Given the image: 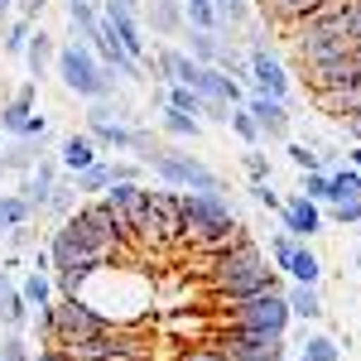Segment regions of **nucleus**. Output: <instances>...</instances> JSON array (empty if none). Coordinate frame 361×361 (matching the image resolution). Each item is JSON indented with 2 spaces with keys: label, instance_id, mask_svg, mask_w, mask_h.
I'll use <instances>...</instances> for the list:
<instances>
[{
  "label": "nucleus",
  "instance_id": "f257e3e1",
  "mask_svg": "<svg viewBox=\"0 0 361 361\" xmlns=\"http://www.w3.org/2000/svg\"><path fill=\"white\" fill-rule=\"evenodd\" d=\"M289 279L270 265V255L250 241V231H241L226 250L212 255V289L217 299L231 304V299H246V294H265V289H284Z\"/></svg>",
  "mask_w": 361,
  "mask_h": 361
},
{
  "label": "nucleus",
  "instance_id": "f03ea898",
  "mask_svg": "<svg viewBox=\"0 0 361 361\" xmlns=\"http://www.w3.org/2000/svg\"><path fill=\"white\" fill-rule=\"evenodd\" d=\"M54 78L63 82V92H73L82 106H87V102H102V97H116V92H121L116 68H106L102 58L92 54V44H87V39H68V44H58Z\"/></svg>",
  "mask_w": 361,
  "mask_h": 361
},
{
  "label": "nucleus",
  "instance_id": "7ed1b4c3",
  "mask_svg": "<svg viewBox=\"0 0 361 361\" xmlns=\"http://www.w3.org/2000/svg\"><path fill=\"white\" fill-rule=\"evenodd\" d=\"M178 212H183V236L193 246H207L226 231H236V207L226 193H193V188H178Z\"/></svg>",
  "mask_w": 361,
  "mask_h": 361
},
{
  "label": "nucleus",
  "instance_id": "20e7f679",
  "mask_svg": "<svg viewBox=\"0 0 361 361\" xmlns=\"http://www.w3.org/2000/svg\"><path fill=\"white\" fill-rule=\"evenodd\" d=\"M226 318H231L236 328H255V333H275V337H284L294 328V313L284 304V289H265V294L231 299V304H226Z\"/></svg>",
  "mask_w": 361,
  "mask_h": 361
},
{
  "label": "nucleus",
  "instance_id": "39448f33",
  "mask_svg": "<svg viewBox=\"0 0 361 361\" xmlns=\"http://www.w3.org/2000/svg\"><path fill=\"white\" fill-rule=\"evenodd\" d=\"M116 328L111 318L87 299H54V347H68V342H82V337H97Z\"/></svg>",
  "mask_w": 361,
  "mask_h": 361
},
{
  "label": "nucleus",
  "instance_id": "423d86ee",
  "mask_svg": "<svg viewBox=\"0 0 361 361\" xmlns=\"http://www.w3.org/2000/svg\"><path fill=\"white\" fill-rule=\"evenodd\" d=\"M246 63H250L246 92H260V97L289 102V92H294V78H289V68L279 63V54L270 49V44H260V49H246Z\"/></svg>",
  "mask_w": 361,
  "mask_h": 361
},
{
  "label": "nucleus",
  "instance_id": "0eeeda50",
  "mask_svg": "<svg viewBox=\"0 0 361 361\" xmlns=\"http://www.w3.org/2000/svg\"><path fill=\"white\" fill-rule=\"evenodd\" d=\"M58 178H63V164H58V149H44L39 154V164L29 169V173H20V183H15V193L29 202V212L34 217H44L49 212V197H54Z\"/></svg>",
  "mask_w": 361,
  "mask_h": 361
},
{
  "label": "nucleus",
  "instance_id": "6e6552de",
  "mask_svg": "<svg viewBox=\"0 0 361 361\" xmlns=\"http://www.w3.org/2000/svg\"><path fill=\"white\" fill-rule=\"evenodd\" d=\"M304 82H308V92H337V87H357V82H361V49H352V54H337V58H323V63H308V68H304Z\"/></svg>",
  "mask_w": 361,
  "mask_h": 361
},
{
  "label": "nucleus",
  "instance_id": "1a4fd4ad",
  "mask_svg": "<svg viewBox=\"0 0 361 361\" xmlns=\"http://www.w3.org/2000/svg\"><path fill=\"white\" fill-rule=\"evenodd\" d=\"M241 106L255 116V126H260V140H275V145H284V140H289V126H294V116H289V102H275V97L246 92V102H241Z\"/></svg>",
  "mask_w": 361,
  "mask_h": 361
},
{
  "label": "nucleus",
  "instance_id": "9d476101",
  "mask_svg": "<svg viewBox=\"0 0 361 361\" xmlns=\"http://www.w3.org/2000/svg\"><path fill=\"white\" fill-rule=\"evenodd\" d=\"M279 231H289L294 241H313L323 231V207L304 193H289L284 207H279Z\"/></svg>",
  "mask_w": 361,
  "mask_h": 361
},
{
  "label": "nucleus",
  "instance_id": "9b49d317",
  "mask_svg": "<svg viewBox=\"0 0 361 361\" xmlns=\"http://www.w3.org/2000/svg\"><path fill=\"white\" fill-rule=\"evenodd\" d=\"M149 226H154V241H178L183 236V212H178V188H149Z\"/></svg>",
  "mask_w": 361,
  "mask_h": 361
},
{
  "label": "nucleus",
  "instance_id": "f8f14e48",
  "mask_svg": "<svg viewBox=\"0 0 361 361\" xmlns=\"http://www.w3.org/2000/svg\"><path fill=\"white\" fill-rule=\"evenodd\" d=\"M34 111H39V82H20L5 102H0V135L5 140L25 135V126H29Z\"/></svg>",
  "mask_w": 361,
  "mask_h": 361
},
{
  "label": "nucleus",
  "instance_id": "ddd939ff",
  "mask_svg": "<svg viewBox=\"0 0 361 361\" xmlns=\"http://www.w3.org/2000/svg\"><path fill=\"white\" fill-rule=\"evenodd\" d=\"M135 126L140 121H82V130L102 154H130L135 149Z\"/></svg>",
  "mask_w": 361,
  "mask_h": 361
},
{
  "label": "nucleus",
  "instance_id": "4468645a",
  "mask_svg": "<svg viewBox=\"0 0 361 361\" xmlns=\"http://www.w3.org/2000/svg\"><path fill=\"white\" fill-rule=\"evenodd\" d=\"M140 15H145V29H149L154 39H178V34L188 29V20H183V0H145Z\"/></svg>",
  "mask_w": 361,
  "mask_h": 361
},
{
  "label": "nucleus",
  "instance_id": "2eb2a0df",
  "mask_svg": "<svg viewBox=\"0 0 361 361\" xmlns=\"http://www.w3.org/2000/svg\"><path fill=\"white\" fill-rule=\"evenodd\" d=\"M54 58H58V44H54V34H49L44 25H34V34H29V49H25L29 82H44V78H54Z\"/></svg>",
  "mask_w": 361,
  "mask_h": 361
},
{
  "label": "nucleus",
  "instance_id": "dca6fc26",
  "mask_svg": "<svg viewBox=\"0 0 361 361\" xmlns=\"http://www.w3.org/2000/svg\"><path fill=\"white\" fill-rule=\"evenodd\" d=\"M97 159H102V149L92 145L87 130H73V135L58 140V164H63V173H82V169H92Z\"/></svg>",
  "mask_w": 361,
  "mask_h": 361
},
{
  "label": "nucleus",
  "instance_id": "f3484780",
  "mask_svg": "<svg viewBox=\"0 0 361 361\" xmlns=\"http://www.w3.org/2000/svg\"><path fill=\"white\" fill-rule=\"evenodd\" d=\"M279 275L289 279V284H323V260H318V250L308 246V241H294L289 260L279 265Z\"/></svg>",
  "mask_w": 361,
  "mask_h": 361
},
{
  "label": "nucleus",
  "instance_id": "a211bd4d",
  "mask_svg": "<svg viewBox=\"0 0 361 361\" xmlns=\"http://www.w3.org/2000/svg\"><path fill=\"white\" fill-rule=\"evenodd\" d=\"M49 145H39V140H25V135H15V140H5L0 145V169L10 173V178H20V173H29V169L39 164V154H44Z\"/></svg>",
  "mask_w": 361,
  "mask_h": 361
},
{
  "label": "nucleus",
  "instance_id": "6ab92c4d",
  "mask_svg": "<svg viewBox=\"0 0 361 361\" xmlns=\"http://www.w3.org/2000/svg\"><path fill=\"white\" fill-rule=\"evenodd\" d=\"M178 39H183V54L193 63H207V68H217V58L226 49V34H217V29H183Z\"/></svg>",
  "mask_w": 361,
  "mask_h": 361
},
{
  "label": "nucleus",
  "instance_id": "aec40b11",
  "mask_svg": "<svg viewBox=\"0 0 361 361\" xmlns=\"http://www.w3.org/2000/svg\"><path fill=\"white\" fill-rule=\"evenodd\" d=\"M284 304H289L294 318H304V323H323V318H328L318 284H284Z\"/></svg>",
  "mask_w": 361,
  "mask_h": 361
},
{
  "label": "nucleus",
  "instance_id": "412c9836",
  "mask_svg": "<svg viewBox=\"0 0 361 361\" xmlns=\"http://www.w3.org/2000/svg\"><path fill=\"white\" fill-rule=\"evenodd\" d=\"M73 178V188H78V197H102L106 188H111V159L102 154L92 169H82V173H68Z\"/></svg>",
  "mask_w": 361,
  "mask_h": 361
},
{
  "label": "nucleus",
  "instance_id": "4be33fe9",
  "mask_svg": "<svg viewBox=\"0 0 361 361\" xmlns=\"http://www.w3.org/2000/svg\"><path fill=\"white\" fill-rule=\"evenodd\" d=\"M29 34H34V20H25V15H10V20H5V29H0V54H5V58H20V63H25Z\"/></svg>",
  "mask_w": 361,
  "mask_h": 361
},
{
  "label": "nucleus",
  "instance_id": "5701e85b",
  "mask_svg": "<svg viewBox=\"0 0 361 361\" xmlns=\"http://www.w3.org/2000/svg\"><path fill=\"white\" fill-rule=\"evenodd\" d=\"M15 289L25 294L29 308H49L58 299V294H54V275H39V270H25V275L15 279Z\"/></svg>",
  "mask_w": 361,
  "mask_h": 361
},
{
  "label": "nucleus",
  "instance_id": "b1692460",
  "mask_svg": "<svg viewBox=\"0 0 361 361\" xmlns=\"http://www.w3.org/2000/svg\"><path fill=\"white\" fill-rule=\"evenodd\" d=\"M29 318H34V308L25 304V294L10 289L0 299V333H29Z\"/></svg>",
  "mask_w": 361,
  "mask_h": 361
},
{
  "label": "nucleus",
  "instance_id": "393cba45",
  "mask_svg": "<svg viewBox=\"0 0 361 361\" xmlns=\"http://www.w3.org/2000/svg\"><path fill=\"white\" fill-rule=\"evenodd\" d=\"M102 20V0H68V39H87Z\"/></svg>",
  "mask_w": 361,
  "mask_h": 361
},
{
  "label": "nucleus",
  "instance_id": "a878e982",
  "mask_svg": "<svg viewBox=\"0 0 361 361\" xmlns=\"http://www.w3.org/2000/svg\"><path fill=\"white\" fill-rule=\"evenodd\" d=\"M154 121H159V130H164L169 140H197V135H202V121H197V116L173 111V106H159Z\"/></svg>",
  "mask_w": 361,
  "mask_h": 361
},
{
  "label": "nucleus",
  "instance_id": "bb28decb",
  "mask_svg": "<svg viewBox=\"0 0 361 361\" xmlns=\"http://www.w3.org/2000/svg\"><path fill=\"white\" fill-rule=\"evenodd\" d=\"M294 352H299V361H342V342L333 333H304Z\"/></svg>",
  "mask_w": 361,
  "mask_h": 361
},
{
  "label": "nucleus",
  "instance_id": "cd10ccee",
  "mask_svg": "<svg viewBox=\"0 0 361 361\" xmlns=\"http://www.w3.org/2000/svg\"><path fill=\"white\" fill-rule=\"evenodd\" d=\"M34 222V212H29V202L20 193H0V241L15 231V226H25Z\"/></svg>",
  "mask_w": 361,
  "mask_h": 361
},
{
  "label": "nucleus",
  "instance_id": "c85d7f7f",
  "mask_svg": "<svg viewBox=\"0 0 361 361\" xmlns=\"http://www.w3.org/2000/svg\"><path fill=\"white\" fill-rule=\"evenodd\" d=\"M284 159L299 169V173H313V169H323V154H318L308 140H284Z\"/></svg>",
  "mask_w": 361,
  "mask_h": 361
},
{
  "label": "nucleus",
  "instance_id": "c756f323",
  "mask_svg": "<svg viewBox=\"0 0 361 361\" xmlns=\"http://www.w3.org/2000/svg\"><path fill=\"white\" fill-rule=\"evenodd\" d=\"M328 178H333V202H342V197H361V169H352L347 159H342Z\"/></svg>",
  "mask_w": 361,
  "mask_h": 361
},
{
  "label": "nucleus",
  "instance_id": "7c9ffc66",
  "mask_svg": "<svg viewBox=\"0 0 361 361\" xmlns=\"http://www.w3.org/2000/svg\"><path fill=\"white\" fill-rule=\"evenodd\" d=\"M299 193L313 197L318 207H328V202H333V178H328L323 169H313V173H299Z\"/></svg>",
  "mask_w": 361,
  "mask_h": 361
},
{
  "label": "nucleus",
  "instance_id": "2f4dec72",
  "mask_svg": "<svg viewBox=\"0 0 361 361\" xmlns=\"http://www.w3.org/2000/svg\"><path fill=\"white\" fill-rule=\"evenodd\" d=\"M78 202H82V197H78V188H73V178L63 173V178H58V188H54V197H49V217H58V222H63V217H73V207H78Z\"/></svg>",
  "mask_w": 361,
  "mask_h": 361
},
{
  "label": "nucleus",
  "instance_id": "473e14b6",
  "mask_svg": "<svg viewBox=\"0 0 361 361\" xmlns=\"http://www.w3.org/2000/svg\"><path fill=\"white\" fill-rule=\"evenodd\" d=\"M183 20H188V29H222L212 0H183Z\"/></svg>",
  "mask_w": 361,
  "mask_h": 361
},
{
  "label": "nucleus",
  "instance_id": "72a5a7b5",
  "mask_svg": "<svg viewBox=\"0 0 361 361\" xmlns=\"http://www.w3.org/2000/svg\"><path fill=\"white\" fill-rule=\"evenodd\" d=\"M323 222H337V226H361V197H342V202H328L323 207Z\"/></svg>",
  "mask_w": 361,
  "mask_h": 361
},
{
  "label": "nucleus",
  "instance_id": "f704fd0d",
  "mask_svg": "<svg viewBox=\"0 0 361 361\" xmlns=\"http://www.w3.org/2000/svg\"><path fill=\"white\" fill-rule=\"evenodd\" d=\"M226 126H231V135L241 140V145H260V126H255V116L246 111V106H231V121H226Z\"/></svg>",
  "mask_w": 361,
  "mask_h": 361
},
{
  "label": "nucleus",
  "instance_id": "c9c22d12",
  "mask_svg": "<svg viewBox=\"0 0 361 361\" xmlns=\"http://www.w3.org/2000/svg\"><path fill=\"white\" fill-rule=\"evenodd\" d=\"M164 106H173V111H183V116H202V97H197L193 87H183V82H169Z\"/></svg>",
  "mask_w": 361,
  "mask_h": 361
},
{
  "label": "nucleus",
  "instance_id": "e433bc0d",
  "mask_svg": "<svg viewBox=\"0 0 361 361\" xmlns=\"http://www.w3.org/2000/svg\"><path fill=\"white\" fill-rule=\"evenodd\" d=\"M241 169H246V178H275V169H270V154H265L260 145L241 149Z\"/></svg>",
  "mask_w": 361,
  "mask_h": 361
},
{
  "label": "nucleus",
  "instance_id": "4c0bfd02",
  "mask_svg": "<svg viewBox=\"0 0 361 361\" xmlns=\"http://www.w3.org/2000/svg\"><path fill=\"white\" fill-rule=\"evenodd\" d=\"M250 197H255L265 212H275V217H279V207H284V197H279L275 178H250Z\"/></svg>",
  "mask_w": 361,
  "mask_h": 361
},
{
  "label": "nucleus",
  "instance_id": "58836bf2",
  "mask_svg": "<svg viewBox=\"0 0 361 361\" xmlns=\"http://www.w3.org/2000/svg\"><path fill=\"white\" fill-rule=\"evenodd\" d=\"M0 246H5V255H25V250L39 246V231H34V222H25V226H15V231H10Z\"/></svg>",
  "mask_w": 361,
  "mask_h": 361
},
{
  "label": "nucleus",
  "instance_id": "ea45409f",
  "mask_svg": "<svg viewBox=\"0 0 361 361\" xmlns=\"http://www.w3.org/2000/svg\"><path fill=\"white\" fill-rule=\"evenodd\" d=\"M34 347H29L25 333H0V361H29Z\"/></svg>",
  "mask_w": 361,
  "mask_h": 361
},
{
  "label": "nucleus",
  "instance_id": "a19ab883",
  "mask_svg": "<svg viewBox=\"0 0 361 361\" xmlns=\"http://www.w3.org/2000/svg\"><path fill=\"white\" fill-rule=\"evenodd\" d=\"M145 173L149 169L140 159H111V183H145Z\"/></svg>",
  "mask_w": 361,
  "mask_h": 361
},
{
  "label": "nucleus",
  "instance_id": "79ce46f5",
  "mask_svg": "<svg viewBox=\"0 0 361 361\" xmlns=\"http://www.w3.org/2000/svg\"><path fill=\"white\" fill-rule=\"evenodd\" d=\"M178 361H231V357H226L222 342H202V347H188Z\"/></svg>",
  "mask_w": 361,
  "mask_h": 361
},
{
  "label": "nucleus",
  "instance_id": "37998d69",
  "mask_svg": "<svg viewBox=\"0 0 361 361\" xmlns=\"http://www.w3.org/2000/svg\"><path fill=\"white\" fill-rule=\"evenodd\" d=\"M197 121H212V126H226L231 121V106L226 102H202V116Z\"/></svg>",
  "mask_w": 361,
  "mask_h": 361
},
{
  "label": "nucleus",
  "instance_id": "c03bdc74",
  "mask_svg": "<svg viewBox=\"0 0 361 361\" xmlns=\"http://www.w3.org/2000/svg\"><path fill=\"white\" fill-rule=\"evenodd\" d=\"M342 135H347V145H361V111L342 116Z\"/></svg>",
  "mask_w": 361,
  "mask_h": 361
},
{
  "label": "nucleus",
  "instance_id": "a18cd8bd",
  "mask_svg": "<svg viewBox=\"0 0 361 361\" xmlns=\"http://www.w3.org/2000/svg\"><path fill=\"white\" fill-rule=\"evenodd\" d=\"M29 361H73V357H68L63 347H54V342H49V347H39V352H34Z\"/></svg>",
  "mask_w": 361,
  "mask_h": 361
},
{
  "label": "nucleus",
  "instance_id": "49530a36",
  "mask_svg": "<svg viewBox=\"0 0 361 361\" xmlns=\"http://www.w3.org/2000/svg\"><path fill=\"white\" fill-rule=\"evenodd\" d=\"M10 289H15V275H10V270H5V265H0V299H5V294H10Z\"/></svg>",
  "mask_w": 361,
  "mask_h": 361
},
{
  "label": "nucleus",
  "instance_id": "de8ad7c7",
  "mask_svg": "<svg viewBox=\"0 0 361 361\" xmlns=\"http://www.w3.org/2000/svg\"><path fill=\"white\" fill-rule=\"evenodd\" d=\"M342 159H347L352 169H361V145H347V154H342Z\"/></svg>",
  "mask_w": 361,
  "mask_h": 361
},
{
  "label": "nucleus",
  "instance_id": "09e8293b",
  "mask_svg": "<svg viewBox=\"0 0 361 361\" xmlns=\"http://www.w3.org/2000/svg\"><path fill=\"white\" fill-rule=\"evenodd\" d=\"M10 15H15V0H0V25H5Z\"/></svg>",
  "mask_w": 361,
  "mask_h": 361
},
{
  "label": "nucleus",
  "instance_id": "8fccbe9b",
  "mask_svg": "<svg viewBox=\"0 0 361 361\" xmlns=\"http://www.w3.org/2000/svg\"><path fill=\"white\" fill-rule=\"evenodd\" d=\"M352 270H357V275H361V246H357V255H352Z\"/></svg>",
  "mask_w": 361,
  "mask_h": 361
},
{
  "label": "nucleus",
  "instance_id": "3c124183",
  "mask_svg": "<svg viewBox=\"0 0 361 361\" xmlns=\"http://www.w3.org/2000/svg\"><path fill=\"white\" fill-rule=\"evenodd\" d=\"M5 97H10V92H5V73H0V102H5Z\"/></svg>",
  "mask_w": 361,
  "mask_h": 361
},
{
  "label": "nucleus",
  "instance_id": "603ef678",
  "mask_svg": "<svg viewBox=\"0 0 361 361\" xmlns=\"http://www.w3.org/2000/svg\"><path fill=\"white\" fill-rule=\"evenodd\" d=\"M121 5H130V10H140V5H145V0H121Z\"/></svg>",
  "mask_w": 361,
  "mask_h": 361
},
{
  "label": "nucleus",
  "instance_id": "864d4df0",
  "mask_svg": "<svg viewBox=\"0 0 361 361\" xmlns=\"http://www.w3.org/2000/svg\"><path fill=\"white\" fill-rule=\"evenodd\" d=\"M352 49H361V34H357V39H352Z\"/></svg>",
  "mask_w": 361,
  "mask_h": 361
},
{
  "label": "nucleus",
  "instance_id": "5fc2aeb1",
  "mask_svg": "<svg viewBox=\"0 0 361 361\" xmlns=\"http://www.w3.org/2000/svg\"><path fill=\"white\" fill-rule=\"evenodd\" d=\"M0 178H10V173H5V169H0Z\"/></svg>",
  "mask_w": 361,
  "mask_h": 361
},
{
  "label": "nucleus",
  "instance_id": "6e6d98bb",
  "mask_svg": "<svg viewBox=\"0 0 361 361\" xmlns=\"http://www.w3.org/2000/svg\"><path fill=\"white\" fill-rule=\"evenodd\" d=\"M0 145H5V135H0Z\"/></svg>",
  "mask_w": 361,
  "mask_h": 361
},
{
  "label": "nucleus",
  "instance_id": "4d7b16f0",
  "mask_svg": "<svg viewBox=\"0 0 361 361\" xmlns=\"http://www.w3.org/2000/svg\"><path fill=\"white\" fill-rule=\"evenodd\" d=\"M289 361H299V357H289Z\"/></svg>",
  "mask_w": 361,
  "mask_h": 361
},
{
  "label": "nucleus",
  "instance_id": "13d9d810",
  "mask_svg": "<svg viewBox=\"0 0 361 361\" xmlns=\"http://www.w3.org/2000/svg\"><path fill=\"white\" fill-rule=\"evenodd\" d=\"M357 236H361V226H357Z\"/></svg>",
  "mask_w": 361,
  "mask_h": 361
},
{
  "label": "nucleus",
  "instance_id": "bf43d9fd",
  "mask_svg": "<svg viewBox=\"0 0 361 361\" xmlns=\"http://www.w3.org/2000/svg\"><path fill=\"white\" fill-rule=\"evenodd\" d=\"M212 5H217V0H212Z\"/></svg>",
  "mask_w": 361,
  "mask_h": 361
}]
</instances>
